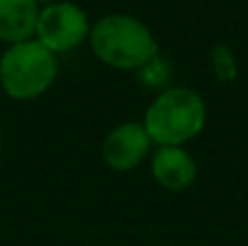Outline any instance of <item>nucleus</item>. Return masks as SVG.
<instances>
[{"label":"nucleus","instance_id":"f257e3e1","mask_svg":"<svg viewBox=\"0 0 248 246\" xmlns=\"http://www.w3.org/2000/svg\"><path fill=\"white\" fill-rule=\"evenodd\" d=\"M207 120L205 100L189 87L161 92L146 111L144 129L159 146H183L202 131Z\"/></svg>","mask_w":248,"mask_h":246},{"label":"nucleus","instance_id":"f03ea898","mask_svg":"<svg viewBox=\"0 0 248 246\" xmlns=\"http://www.w3.org/2000/svg\"><path fill=\"white\" fill-rule=\"evenodd\" d=\"M92 50L100 61L118 70H137L157 57V39L133 15H113L96 22L90 33Z\"/></svg>","mask_w":248,"mask_h":246},{"label":"nucleus","instance_id":"7ed1b4c3","mask_svg":"<svg viewBox=\"0 0 248 246\" xmlns=\"http://www.w3.org/2000/svg\"><path fill=\"white\" fill-rule=\"evenodd\" d=\"M57 78V59L37 39L11 44L0 59V87L11 98L31 100L42 96Z\"/></svg>","mask_w":248,"mask_h":246},{"label":"nucleus","instance_id":"20e7f679","mask_svg":"<svg viewBox=\"0 0 248 246\" xmlns=\"http://www.w3.org/2000/svg\"><path fill=\"white\" fill-rule=\"evenodd\" d=\"M37 42L50 52H68L90 35V22L81 7L72 2H52L37 17Z\"/></svg>","mask_w":248,"mask_h":246},{"label":"nucleus","instance_id":"39448f33","mask_svg":"<svg viewBox=\"0 0 248 246\" xmlns=\"http://www.w3.org/2000/svg\"><path fill=\"white\" fill-rule=\"evenodd\" d=\"M148 148L150 138L144 124L124 122L107 135L103 144V159L111 170L124 172V170H133L135 166H140L148 155Z\"/></svg>","mask_w":248,"mask_h":246},{"label":"nucleus","instance_id":"423d86ee","mask_svg":"<svg viewBox=\"0 0 248 246\" xmlns=\"http://www.w3.org/2000/svg\"><path fill=\"white\" fill-rule=\"evenodd\" d=\"M153 177L166 190L181 192L196 179V161L183 146H161L153 157Z\"/></svg>","mask_w":248,"mask_h":246},{"label":"nucleus","instance_id":"0eeeda50","mask_svg":"<svg viewBox=\"0 0 248 246\" xmlns=\"http://www.w3.org/2000/svg\"><path fill=\"white\" fill-rule=\"evenodd\" d=\"M37 0H0V39L9 44L26 42L37 29Z\"/></svg>","mask_w":248,"mask_h":246},{"label":"nucleus","instance_id":"6e6552de","mask_svg":"<svg viewBox=\"0 0 248 246\" xmlns=\"http://www.w3.org/2000/svg\"><path fill=\"white\" fill-rule=\"evenodd\" d=\"M211 63H214V72L220 81H233L237 74L235 57L231 55L227 46H216L211 52Z\"/></svg>","mask_w":248,"mask_h":246},{"label":"nucleus","instance_id":"1a4fd4ad","mask_svg":"<svg viewBox=\"0 0 248 246\" xmlns=\"http://www.w3.org/2000/svg\"><path fill=\"white\" fill-rule=\"evenodd\" d=\"M42 2H50L52 4V0H42Z\"/></svg>","mask_w":248,"mask_h":246},{"label":"nucleus","instance_id":"9d476101","mask_svg":"<svg viewBox=\"0 0 248 246\" xmlns=\"http://www.w3.org/2000/svg\"><path fill=\"white\" fill-rule=\"evenodd\" d=\"M0 151H2V148H0Z\"/></svg>","mask_w":248,"mask_h":246}]
</instances>
